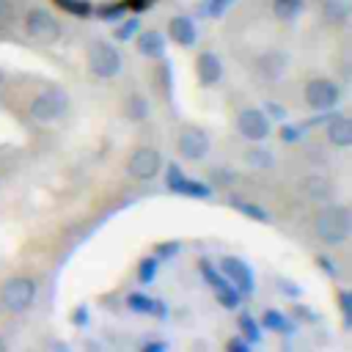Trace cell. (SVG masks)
<instances>
[{"mask_svg": "<svg viewBox=\"0 0 352 352\" xmlns=\"http://www.w3.org/2000/svg\"><path fill=\"white\" fill-rule=\"evenodd\" d=\"M160 256H173V253H179V242H170V245H162L160 250H157Z\"/></svg>", "mask_w": 352, "mask_h": 352, "instance_id": "836d02e7", "label": "cell"}, {"mask_svg": "<svg viewBox=\"0 0 352 352\" xmlns=\"http://www.w3.org/2000/svg\"><path fill=\"white\" fill-rule=\"evenodd\" d=\"M168 36H170L179 47H192V44L198 41V28H195V22H192L190 16L176 14V16L168 19Z\"/></svg>", "mask_w": 352, "mask_h": 352, "instance_id": "9a60e30c", "label": "cell"}, {"mask_svg": "<svg viewBox=\"0 0 352 352\" xmlns=\"http://www.w3.org/2000/svg\"><path fill=\"white\" fill-rule=\"evenodd\" d=\"M121 110H124V118L126 121H146L148 118V113H151V104H148V99L143 96V94H129L126 99H124V104H121Z\"/></svg>", "mask_w": 352, "mask_h": 352, "instance_id": "ac0fdd59", "label": "cell"}, {"mask_svg": "<svg viewBox=\"0 0 352 352\" xmlns=\"http://www.w3.org/2000/svg\"><path fill=\"white\" fill-rule=\"evenodd\" d=\"M302 0H272V16L278 22H294L302 14Z\"/></svg>", "mask_w": 352, "mask_h": 352, "instance_id": "44dd1931", "label": "cell"}, {"mask_svg": "<svg viewBox=\"0 0 352 352\" xmlns=\"http://www.w3.org/2000/svg\"><path fill=\"white\" fill-rule=\"evenodd\" d=\"M264 110H267V116H272V118H286V110H283L278 102H267Z\"/></svg>", "mask_w": 352, "mask_h": 352, "instance_id": "4dcf8cb0", "label": "cell"}, {"mask_svg": "<svg viewBox=\"0 0 352 352\" xmlns=\"http://www.w3.org/2000/svg\"><path fill=\"white\" fill-rule=\"evenodd\" d=\"M22 25H25V33H28L33 41H38V44H55V41L60 38V33H63L58 16H55L52 11H47V8H41V6L28 8Z\"/></svg>", "mask_w": 352, "mask_h": 352, "instance_id": "277c9868", "label": "cell"}, {"mask_svg": "<svg viewBox=\"0 0 352 352\" xmlns=\"http://www.w3.org/2000/svg\"><path fill=\"white\" fill-rule=\"evenodd\" d=\"M198 270H201L204 280L214 289V294H217V300H220V305H223V308H236V305H239V292L228 283V278H226V275H220V272L212 267V261L201 258V261H198Z\"/></svg>", "mask_w": 352, "mask_h": 352, "instance_id": "8fae6325", "label": "cell"}, {"mask_svg": "<svg viewBox=\"0 0 352 352\" xmlns=\"http://www.w3.org/2000/svg\"><path fill=\"white\" fill-rule=\"evenodd\" d=\"M66 110H69V94L63 88H58V85L38 91L28 104L30 118L38 121V124H55V121H60L66 116Z\"/></svg>", "mask_w": 352, "mask_h": 352, "instance_id": "7a4b0ae2", "label": "cell"}, {"mask_svg": "<svg viewBox=\"0 0 352 352\" xmlns=\"http://www.w3.org/2000/svg\"><path fill=\"white\" fill-rule=\"evenodd\" d=\"M228 349H231V352H245V349H248V341H245V338H231V341H228Z\"/></svg>", "mask_w": 352, "mask_h": 352, "instance_id": "d6a6232c", "label": "cell"}, {"mask_svg": "<svg viewBox=\"0 0 352 352\" xmlns=\"http://www.w3.org/2000/svg\"><path fill=\"white\" fill-rule=\"evenodd\" d=\"M138 30H140L138 19H126V22H124V25L116 30V38H118V41H126V38H129L132 33H138Z\"/></svg>", "mask_w": 352, "mask_h": 352, "instance_id": "83f0119b", "label": "cell"}, {"mask_svg": "<svg viewBox=\"0 0 352 352\" xmlns=\"http://www.w3.org/2000/svg\"><path fill=\"white\" fill-rule=\"evenodd\" d=\"M300 138V129L297 126H280V140L283 143H292V140H297Z\"/></svg>", "mask_w": 352, "mask_h": 352, "instance_id": "1f68e13d", "label": "cell"}, {"mask_svg": "<svg viewBox=\"0 0 352 352\" xmlns=\"http://www.w3.org/2000/svg\"><path fill=\"white\" fill-rule=\"evenodd\" d=\"M118 14H121V8H102V16L104 19H116Z\"/></svg>", "mask_w": 352, "mask_h": 352, "instance_id": "e575fe53", "label": "cell"}, {"mask_svg": "<svg viewBox=\"0 0 352 352\" xmlns=\"http://www.w3.org/2000/svg\"><path fill=\"white\" fill-rule=\"evenodd\" d=\"M3 85H6V77H3V72H0V91H3Z\"/></svg>", "mask_w": 352, "mask_h": 352, "instance_id": "8d00e7d4", "label": "cell"}, {"mask_svg": "<svg viewBox=\"0 0 352 352\" xmlns=\"http://www.w3.org/2000/svg\"><path fill=\"white\" fill-rule=\"evenodd\" d=\"M322 19L327 25H344L349 19V6L344 0H322Z\"/></svg>", "mask_w": 352, "mask_h": 352, "instance_id": "ffe728a7", "label": "cell"}, {"mask_svg": "<svg viewBox=\"0 0 352 352\" xmlns=\"http://www.w3.org/2000/svg\"><path fill=\"white\" fill-rule=\"evenodd\" d=\"M231 206L236 209V212H242V214H248L250 220H256V223H267L270 220V212L267 209H261V206H256V204H248V201H231Z\"/></svg>", "mask_w": 352, "mask_h": 352, "instance_id": "cb8c5ba5", "label": "cell"}, {"mask_svg": "<svg viewBox=\"0 0 352 352\" xmlns=\"http://www.w3.org/2000/svg\"><path fill=\"white\" fill-rule=\"evenodd\" d=\"M338 305H341V314H344V322L349 324V316H352V294L344 289L338 292Z\"/></svg>", "mask_w": 352, "mask_h": 352, "instance_id": "f1b7e54d", "label": "cell"}, {"mask_svg": "<svg viewBox=\"0 0 352 352\" xmlns=\"http://www.w3.org/2000/svg\"><path fill=\"white\" fill-rule=\"evenodd\" d=\"M239 327H242V333H245V341H248V344H256V341L261 338V333H258V322H256L253 316L242 314V316H239Z\"/></svg>", "mask_w": 352, "mask_h": 352, "instance_id": "d4e9b609", "label": "cell"}, {"mask_svg": "<svg viewBox=\"0 0 352 352\" xmlns=\"http://www.w3.org/2000/svg\"><path fill=\"white\" fill-rule=\"evenodd\" d=\"M319 264H322V267H324V270H327L330 275H336V267H333V261H327L324 256H319Z\"/></svg>", "mask_w": 352, "mask_h": 352, "instance_id": "d590c367", "label": "cell"}, {"mask_svg": "<svg viewBox=\"0 0 352 352\" xmlns=\"http://www.w3.org/2000/svg\"><path fill=\"white\" fill-rule=\"evenodd\" d=\"M261 327L275 330V333H294V324H292L280 311H275V308L264 311V316H261Z\"/></svg>", "mask_w": 352, "mask_h": 352, "instance_id": "7402d4cb", "label": "cell"}, {"mask_svg": "<svg viewBox=\"0 0 352 352\" xmlns=\"http://www.w3.org/2000/svg\"><path fill=\"white\" fill-rule=\"evenodd\" d=\"M154 275H157V258H143L138 264V278L143 283H148V280H154Z\"/></svg>", "mask_w": 352, "mask_h": 352, "instance_id": "4316f807", "label": "cell"}, {"mask_svg": "<svg viewBox=\"0 0 352 352\" xmlns=\"http://www.w3.org/2000/svg\"><path fill=\"white\" fill-rule=\"evenodd\" d=\"M302 96H305V104L311 110H333L341 99V85L330 77H314L305 82Z\"/></svg>", "mask_w": 352, "mask_h": 352, "instance_id": "8992f818", "label": "cell"}, {"mask_svg": "<svg viewBox=\"0 0 352 352\" xmlns=\"http://www.w3.org/2000/svg\"><path fill=\"white\" fill-rule=\"evenodd\" d=\"M176 148H179V154L184 160H192L195 162V160H204L209 154L212 140H209V135L201 126H184L179 132V138H176Z\"/></svg>", "mask_w": 352, "mask_h": 352, "instance_id": "30bf717a", "label": "cell"}, {"mask_svg": "<svg viewBox=\"0 0 352 352\" xmlns=\"http://www.w3.org/2000/svg\"><path fill=\"white\" fill-rule=\"evenodd\" d=\"M58 6L72 11V14H77V16H88L91 14V3L88 0H58Z\"/></svg>", "mask_w": 352, "mask_h": 352, "instance_id": "484cf974", "label": "cell"}, {"mask_svg": "<svg viewBox=\"0 0 352 352\" xmlns=\"http://www.w3.org/2000/svg\"><path fill=\"white\" fill-rule=\"evenodd\" d=\"M234 126H236L239 138H245L250 143H261L270 135V116L258 107H242L234 118Z\"/></svg>", "mask_w": 352, "mask_h": 352, "instance_id": "52a82bcc", "label": "cell"}, {"mask_svg": "<svg viewBox=\"0 0 352 352\" xmlns=\"http://www.w3.org/2000/svg\"><path fill=\"white\" fill-rule=\"evenodd\" d=\"M160 168H162V154H160L157 148H151V146L135 148V151L129 154V160H126V173H129L132 179H140V182L154 179V176L160 173Z\"/></svg>", "mask_w": 352, "mask_h": 352, "instance_id": "9c48e42d", "label": "cell"}, {"mask_svg": "<svg viewBox=\"0 0 352 352\" xmlns=\"http://www.w3.org/2000/svg\"><path fill=\"white\" fill-rule=\"evenodd\" d=\"M324 138L336 148H349L352 146V121L344 113H333L324 124Z\"/></svg>", "mask_w": 352, "mask_h": 352, "instance_id": "5bb4252c", "label": "cell"}, {"mask_svg": "<svg viewBox=\"0 0 352 352\" xmlns=\"http://www.w3.org/2000/svg\"><path fill=\"white\" fill-rule=\"evenodd\" d=\"M168 190L176 192V195H187V198H209L212 195V187L209 184L184 176V170L176 162L168 165Z\"/></svg>", "mask_w": 352, "mask_h": 352, "instance_id": "4fadbf2b", "label": "cell"}, {"mask_svg": "<svg viewBox=\"0 0 352 352\" xmlns=\"http://www.w3.org/2000/svg\"><path fill=\"white\" fill-rule=\"evenodd\" d=\"M135 47H138V52L143 58H151V60L154 58H162L165 55V36L160 30H154V28L140 30L138 38H135Z\"/></svg>", "mask_w": 352, "mask_h": 352, "instance_id": "e0dca14e", "label": "cell"}, {"mask_svg": "<svg viewBox=\"0 0 352 352\" xmlns=\"http://www.w3.org/2000/svg\"><path fill=\"white\" fill-rule=\"evenodd\" d=\"M36 300V280L28 275H14L0 286V302L11 314H22Z\"/></svg>", "mask_w": 352, "mask_h": 352, "instance_id": "5b68a950", "label": "cell"}, {"mask_svg": "<svg viewBox=\"0 0 352 352\" xmlns=\"http://www.w3.org/2000/svg\"><path fill=\"white\" fill-rule=\"evenodd\" d=\"M220 272L228 278V283H234V289L239 292V297L253 294L256 280H253L250 267H248L242 258H236V256H223V258H220Z\"/></svg>", "mask_w": 352, "mask_h": 352, "instance_id": "7c38bea8", "label": "cell"}, {"mask_svg": "<svg viewBox=\"0 0 352 352\" xmlns=\"http://www.w3.org/2000/svg\"><path fill=\"white\" fill-rule=\"evenodd\" d=\"M14 19V6L11 0H0V28H6Z\"/></svg>", "mask_w": 352, "mask_h": 352, "instance_id": "f546056e", "label": "cell"}, {"mask_svg": "<svg viewBox=\"0 0 352 352\" xmlns=\"http://www.w3.org/2000/svg\"><path fill=\"white\" fill-rule=\"evenodd\" d=\"M289 72V55L283 50H264L253 60V74L261 82H280Z\"/></svg>", "mask_w": 352, "mask_h": 352, "instance_id": "ba28073f", "label": "cell"}, {"mask_svg": "<svg viewBox=\"0 0 352 352\" xmlns=\"http://www.w3.org/2000/svg\"><path fill=\"white\" fill-rule=\"evenodd\" d=\"M245 162H248L250 168H256V170H264V168H272L275 157H272L270 148H258V146H253V148L245 151Z\"/></svg>", "mask_w": 352, "mask_h": 352, "instance_id": "603a6c76", "label": "cell"}, {"mask_svg": "<svg viewBox=\"0 0 352 352\" xmlns=\"http://www.w3.org/2000/svg\"><path fill=\"white\" fill-rule=\"evenodd\" d=\"M126 305H129L135 314H157L160 319L168 314V311H165V302H160V300H151V297H146V294H138V292L126 297Z\"/></svg>", "mask_w": 352, "mask_h": 352, "instance_id": "d6986e66", "label": "cell"}, {"mask_svg": "<svg viewBox=\"0 0 352 352\" xmlns=\"http://www.w3.org/2000/svg\"><path fill=\"white\" fill-rule=\"evenodd\" d=\"M124 69V58L118 52L116 44L104 41V38H96L91 47H88V72L99 80H113L118 77Z\"/></svg>", "mask_w": 352, "mask_h": 352, "instance_id": "3957f363", "label": "cell"}, {"mask_svg": "<svg viewBox=\"0 0 352 352\" xmlns=\"http://www.w3.org/2000/svg\"><path fill=\"white\" fill-rule=\"evenodd\" d=\"M195 77L201 85H214L223 80V60L214 55V52H201L198 60H195Z\"/></svg>", "mask_w": 352, "mask_h": 352, "instance_id": "2e32d148", "label": "cell"}, {"mask_svg": "<svg viewBox=\"0 0 352 352\" xmlns=\"http://www.w3.org/2000/svg\"><path fill=\"white\" fill-rule=\"evenodd\" d=\"M349 228H352V212L344 204H327V206H322L319 214H316V220H314L316 236L324 245H330V248L344 245L349 239Z\"/></svg>", "mask_w": 352, "mask_h": 352, "instance_id": "6da1fadb", "label": "cell"}]
</instances>
